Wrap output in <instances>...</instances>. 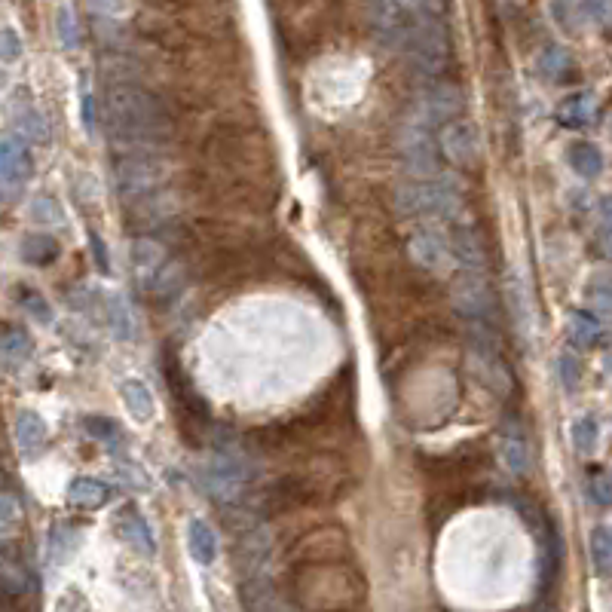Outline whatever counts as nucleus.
<instances>
[{
    "label": "nucleus",
    "instance_id": "nucleus-1",
    "mask_svg": "<svg viewBox=\"0 0 612 612\" xmlns=\"http://www.w3.org/2000/svg\"><path fill=\"white\" fill-rule=\"evenodd\" d=\"M202 160H206L202 172L224 184L276 196L279 157L273 138L245 108L218 114V120H212L206 141H202Z\"/></svg>",
    "mask_w": 612,
    "mask_h": 612
},
{
    "label": "nucleus",
    "instance_id": "nucleus-2",
    "mask_svg": "<svg viewBox=\"0 0 612 612\" xmlns=\"http://www.w3.org/2000/svg\"><path fill=\"white\" fill-rule=\"evenodd\" d=\"M101 123H105L108 138L129 147V153H160V147L175 135L178 114L163 95L147 89L144 83L105 86Z\"/></svg>",
    "mask_w": 612,
    "mask_h": 612
},
{
    "label": "nucleus",
    "instance_id": "nucleus-3",
    "mask_svg": "<svg viewBox=\"0 0 612 612\" xmlns=\"http://www.w3.org/2000/svg\"><path fill=\"white\" fill-rule=\"evenodd\" d=\"M291 600L306 612H355L365 603L368 585L349 564L294 567L288 573Z\"/></svg>",
    "mask_w": 612,
    "mask_h": 612
},
{
    "label": "nucleus",
    "instance_id": "nucleus-4",
    "mask_svg": "<svg viewBox=\"0 0 612 612\" xmlns=\"http://www.w3.org/2000/svg\"><path fill=\"white\" fill-rule=\"evenodd\" d=\"M441 7L435 4H411V34H407V59L411 68L435 77L444 71L447 56H450V40L447 28L441 22Z\"/></svg>",
    "mask_w": 612,
    "mask_h": 612
},
{
    "label": "nucleus",
    "instance_id": "nucleus-5",
    "mask_svg": "<svg viewBox=\"0 0 612 612\" xmlns=\"http://www.w3.org/2000/svg\"><path fill=\"white\" fill-rule=\"evenodd\" d=\"M459 209V190L447 178L407 181L395 187V212L401 218L447 221Z\"/></svg>",
    "mask_w": 612,
    "mask_h": 612
},
{
    "label": "nucleus",
    "instance_id": "nucleus-6",
    "mask_svg": "<svg viewBox=\"0 0 612 612\" xmlns=\"http://www.w3.org/2000/svg\"><path fill=\"white\" fill-rule=\"evenodd\" d=\"M169 178H172V169L160 153H126L114 166V181L120 196L126 199V206L166 193Z\"/></svg>",
    "mask_w": 612,
    "mask_h": 612
},
{
    "label": "nucleus",
    "instance_id": "nucleus-7",
    "mask_svg": "<svg viewBox=\"0 0 612 612\" xmlns=\"http://www.w3.org/2000/svg\"><path fill=\"white\" fill-rule=\"evenodd\" d=\"M349 557V536L343 527L319 524L294 536L288 545V564L294 567H319V564H346Z\"/></svg>",
    "mask_w": 612,
    "mask_h": 612
},
{
    "label": "nucleus",
    "instance_id": "nucleus-8",
    "mask_svg": "<svg viewBox=\"0 0 612 612\" xmlns=\"http://www.w3.org/2000/svg\"><path fill=\"white\" fill-rule=\"evenodd\" d=\"M398 150L407 172L414 181H432L438 175V141L432 129L420 120H414L401 135H398Z\"/></svg>",
    "mask_w": 612,
    "mask_h": 612
},
{
    "label": "nucleus",
    "instance_id": "nucleus-9",
    "mask_svg": "<svg viewBox=\"0 0 612 612\" xmlns=\"http://www.w3.org/2000/svg\"><path fill=\"white\" fill-rule=\"evenodd\" d=\"M407 251H411V261L432 276H444L456 264L453 239L441 227H420L407 242Z\"/></svg>",
    "mask_w": 612,
    "mask_h": 612
},
{
    "label": "nucleus",
    "instance_id": "nucleus-10",
    "mask_svg": "<svg viewBox=\"0 0 612 612\" xmlns=\"http://www.w3.org/2000/svg\"><path fill=\"white\" fill-rule=\"evenodd\" d=\"M368 28L383 49H404L411 34V4H368Z\"/></svg>",
    "mask_w": 612,
    "mask_h": 612
},
{
    "label": "nucleus",
    "instance_id": "nucleus-11",
    "mask_svg": "<svg viewBox=\"0 0 612 612\" xmlns=\"http://www.w3.org/2000/svg\"><path fill=\"white\" fill-rule=\"evenodd\" d=\"M463 111H466V92L453 86V83H435L429 86L423 95H420V123L426 126H447L453 120H463Z\"/></svg>",
    "mask_w": 612,
    "mask_h": 612
},
{
    "label": "nucleus",
    "instance_id": "nucleus-12",
    "mask_svg": "<svg viewBox=\"0 0 612 612\" xmlns=\"http://www.w3.org/2000/svg\"><path fill=\"white\" fill-rule=\"evenodd\" d=\"M481 463H484V456L475 453V450H450V453L432 456L429 463H423V469H426L432 487H441V484L469 487V481L475 478Z\"/></svg>",
    "mask_w": 612,
    "mask_h": 612
},
{
    "label": "nucleus",
    "instance_id": "nucleus-13",
    "mask_svg": "<svg viewBox=\"0 0 612 612\" xmlns=\"http://www.w3.org/2000/svg\"><path fill=\"white\" fill-rule=\"evenodd\" d=\"M438 147L444 157L456 166V169H475L478 166V129L469 120H453L441 129L438 135Z\"/></svg>",
    "mask_w": 612,
    "mask_h": 612
},
{
    "label": "nucleus",
    "instance_id": "nucleus-14",
    "mask_svg": "<svg viewBox=\"0 0 612 612\" xmlns=\"http://www.w3.org/2000/svg\"><path fill=\"white\" fill-rule=\"evenodd\" d=\"M450 303L459 316L487 319L493 313V291L484 276H463L450 288Z\"/></svg>",
    "mask_w": 612,
    "mask_h": 612
},
{
    "label": "nucleus",
    "instance_id": "nucleus-15",
    "mask_svg": "<svg viewBox=\"0 0 612 612\" xmlns=\"http://www.w3.org/2000/svg\"><path fill=\"white\" fill-rule=\"evenodd\" d=\"M202 481H206V490L215 499L233 502L248 484V469H245V463H239V459H233V456H218L206 466V478Z\"/></svg>",
    "mask_w": 612,
    "mask_h": 612
},
{
    "label": "nucleus",
    "instance_id": "nucleus-16",
    "mask_svg": "<svg viewBox=\"0 0 612 612\" xmlns=\"http://www.w3.org/2000/svg\"><path fill=\"white\" fill-rule=\"evenodd\" d=\"M31 169H34V163H31V153H28V141H22L19 135H7L4 147H0V178H4L7 202H10L13 190L28 181Z\"/></svg>",
    "mask_w": 612,
    "mask_h": 612
},
{
    "label": "nucleus",
    "instance_id": "nucleus-17",
    "mask_svg": "<svg viewBox=\"0 0 612 612\" xmlns=\"http://www.w3.org/2000/svg\"><path fill=\"white\" fill-rule=\"evenodd\" d=\"M450 239H453V254H456L459 270H466V276H484L487 242H484L481 230H475L469 224H459L456 233H450Z\"/></svg>",
    "mask_w": 612,
    "mask_h": 612
},
{
    "label": "nucleus",
    "instance_id": "nucleus-18",
    "mask_svg": "<svg viewBox=\"0 0 612 612\" xmlns=\"http://www.w3.org/2000/svg\"><path fill=\"white\" fill-rule=\"evenodd\" d=\"M496 453L502 459V466L515 475H524L530 469V441H527V432L521 429L518 420H508L502 429H499V444H496Z\"/></svg>",
    "mask_w": 612,
    "mask_h": 612
},
{
    "label": "nucleus",
    "instance_id": "nucleus-19",
    "mask_svg": "<svg viewBox=\"0 0 612 612\" xmlns=\"http://www.w3.org/2000/svg\"><path fill=\"white\" fill-rule=\"evenodd\" d=\"M239 597L245 612H285V603L267 576H248L239 588Z\"/></svg>",
    "mask_w": 612,
    "mask_h": 612
},
{
    "label": "nucleus",
    "instance_id": "nucleus-20",
    "mask_svg": "<svg viewBox=\"0 0 612 612\" xmlns=\"http://www.w3.org/2000/svg\"><path fill=\"white\" fill-rule=\"evenodd\" d=\"M282 13H288V19H279V28L282 31H291V43L294 46H313L316 40H319V13H322V7H316V4H310V13H306V19H297V10H294V4H285V7H279Z\"/></svg>",
    "mask_w": 612,
    "mask_h": 612
},
{
    "label": "nucleus",
    "instance_id": "nucleus-21",
    "mask_svg": "<svg viewBox=\"0 0 612 612\" xmlns=\"http://www.w3.org/2000/svg\"><path fill=\"white\" fill-rule=\"evenodd\" d=\"M117 530H120V536H123L135 551H141V554H147V557L157 554V542H153V533H150L147 521L135 512L132 505H126L123 512L117 515Z\"/></svg>",
    "mask_w": 612,
    "mask_h": 612
},
{
    "label": "nucleus",
    "instance_id": "nucleus-22",
    "mask_svg": "<svg viewBox=\"0 0 612 612\" xmlns=\"http://www.w3.org/2000/svg\"><path fill=\"white\" fill-rule=\"evenodd\" d=\"M46 441H49L46 423H43L34 411H22L19 420H16V444H19V453L28 456V459H34V456L43 453Z\"/></svg>",
    "mask_w": 612,
    "mask_h": 612
},
{
    "label": "nucleus",
    "instance_id": "nucleus-23",
    "mask_svg": "<svg viewBox=\"0 0 612 612\" xmlns=\"http://www.w3.org/2000/svg\"><path fill=\"white\" fill-rule=\"evenodd\" d=\"M536 71H539V77L548 80V83H564V80L573 77L576 65H573V56L567 53L564 46H554V43H551V46H542V49H539Z\"/></svg>",
    "mask_w": 612,
    "mask_h": 612
},
{
    "label": "nucleus",
    "instance_id": "nucleus-24",
    "mask_svg": "<svg viewBox=\"0 0 612 612\" xmlns=\"http://www.w3.org/2000/svg\"><path fill=\"white\" fill-rule=\"evenodd\" d=\"M187 548H190L196 564H202V567L212 564L215 554H218V533L212 530L209 521H202V518L190 521V527H187Z\"/></svg>",
    "mask_w": 612,
    "mask_h": 612
},
{
    "label": "nucleus",
    "instance_id": "nucleus-25",
    "mask_svg": "<svg viewBox=\"0 0 612 612\" xmlns=\"http://www.w3.org/2000/svg\"><path fill=\"white\" fill-rule=\"evenodd\" d=\"M120 395H123V404H126V411L138 420V423H147L153 420V414H157V401H153L150 389L144 386V380L138 377H129L120 383Z\"/></svg>",
    "mask_w": 612,
    "mask_h": 612
},
{
    "label": "nucleus",
    "instance_id": "nucleus-26",
    "mask_svg": "<svg viewBox=\"0 0 612 612\" xmlns=\"http://www.w3.org/2000/svg\"><path fill=\"white\" fill-rule=\"evenodd\" d=\"M594 114H597V98L591 92H576V95L560 101V108H557V120L570 129L588 126L594 120Z\"/></svg>",
    "mask_w": 612,
    "mask_h": 612
},
{
    "label": "nucleus",
    "instance_id": "nucleus-27",
    "mask_svg": "<svg viewBox=\"0 0 612 612\" xmlns=\"http://www.w3.org/2000/svg\"><path fill=\"white\" fill-rule=\"evenodd\" d=\"M19 254H22V261L31 264V267H46V264L59 261L62 248H59V242L49 233H31V236L22 239Z\"/></svg>",
    "mask_w": 612,
    "mask_h": 612
},
{
    "label": "nucleus",
    "instance_id": "nucleus-28",
    "mask_svg": "<svg viewBox=\"0 0 612 612\" xmlns=\"http://www.w3.org/2000/svg\"><path fill=\"white\" fill-rule=\"evenodd\" d=\"M13 135H19L22 141H31V144H46L49 141V120L34 105H25L13 114Z\"/></svg>",
    "mask_w": 612,
    "mask_h": 612
},
{
    "label": "nucleus",
    "instance_id": "nucleus-29",
    "mask_svg": "<svg viewBox=\"0 0 612 612\" xmlns=\"http://www.w3.org/2000/svg\"><path fill=\"white\" fill-rule=\"evenodd\" d=\"M567 163H570V169H573L576 175H582V178H597V175L603 172V153H600V147L591 144V141H576V144H570V150H567Z\"/></svg>",
    "mask_w": 612,
    "mask_h": 612
},
{
    "label": "nucleus",
    "instance_id": "nucleus-30",
    "mask_svg": "<svg viewBox=\"0 0 612 612\" xmlns=\"http://www.w3.org/2000/svg\"><path fill=\"white\" fill-rule=\"evenodd\" d=\"M108 496H111L108 484H101L95 478H74L68 487V502L74 508H98L108 502Z\"/></svg>",
    "mask_w": 612,
    "mask_h": 612
},
{
    "label": "nucleus",
    "instance_id": "nucleus-31",
    "mask_svg": "<svg viewBox=\"0 0 612 612\" xmlns=\"http://www.w3.org/2000/svg\"><path fill=\"white\" fill-rule=\"evenodd\" d=\"M567 334H570V340H573L576 346H585V349H588V346L600 343V337H603V325H600V319H597L594 313L576 310V313L570 316Z\"/></svg>",
    "mask_w": 612,
    "mask_h": 612
},
{
    "label": "nucleus",
    "instance_id": "nucleus-32",
    "mask_svg": "<svg viewBox=\"0 0 612 612\" xmlns=\"http://www.w3.org/2000/svg\"><path fill=\"white\" fill-rule=\"evenodd\" d=\"M4 362L10 365V368H19V365H25L28 359H31V352H34V343H31V337L22 331V328H13V325H7L4 328Z\"/></svg>",
    "mask_w": 612,
    "mask_h": 612
},
{
    "label": "nucleus",
    "instance_id": "nucleus-33",
    "mask_svg": "<svg viewBox=\"0 0 612 612\" xmlns=\"http://www.w3.org/2000/svg\"><path fill=\"white\" fill-rule=\"evenodd\" d=\"M591 560L597 576H612V527L591 530Z\"/></svg>",
    "mask_w": 612,
    "mask_h": 612
},
{
    "label": "nucleus",
    "instance_id": "nucleus-34",
    "mask_svg": "<svg viewBox=\"0 0 612 612\" xmlns=\"http://www.w3.org/2000/svg\"><path fill=\"white\" fill-rule=\"evenodd\" d=\"M570 438H573L576 453L591 456V453L597 450V438H600V426H597V420H594L591 414L579 417V420L573 423V429H570Z\"/></svg>",
    "mask_w": 612,
    "mask_h": 612
},
{
    "label": "nucleus",
    "instance_id": "nucleus-35",
    "mask_svg": "<svg viewBox=\"0 0 612 612\" xmlns=\"http://www.w3.org/2000/svg\"><path fill=\"white\" fill-rule=\"evenodd\" d=\"M585 294H588V303L594 306L597 313L612 316V273H597V276H591Z\"/></svg>",
    "mask_w": 612,
    "mask_h": 612
},
{
    "label": "nucleus",
    "instance_id": "nucleus-36",
    "mask_svg": "<svg viewBox=\"0 0 612 612\" xmlns=\"http://www.w3.org/2000/svg\"><path fill=\"white\" fill-rule=\"evenodd\" d=\"M28 215H31L37 224H46V227H62V224H65V209L59 206V199H56V196H46V193H40V196L31 202Z\"/></svg>",
    "mask_w": 612,
    "mask_h": 612
},
{
    "label": "nucleus",
    "instance_id": "nucleus-37",
    "mask_svg": "<svg viewBox=\"0 0 612 612\" xmlns=\"http://www.w3.org/2000/svg\"><path fill=\"white\" fill-rule=\"evenodd\" d=\"M56 31H59V40L65 49H77L83 43V34H80V19H77V10L74 7H59V16H56Z\"/></svg>",
    "mask_w": 612,
    "mask_h": 612
},
{
    "label": "nucleus",
    "instance_id": "nucleus-38",
    "mask_svg": "<svg viewBox=\"0 0 612 612\" xmlns=\"http://www.w3.org/2000/svg\"><path fill=\"white\" fill-rule=\"evenodd\" d=\"M19 306H22L28 316H34L37 322H43V325L53 322V306L46 303L43 294H37V291H31V288H19Z\"/></svg>",
    "mask_w": 612,
    "mask_h": 612
},
{
    "label": "nucleus",
    "instance_id": "nucleus-39",
    "mask_svg": "<svg viewBox=\"0 0 612 612\" xmlns=\"http://www.w3.org/2000/svg\"><path fill=\"white\" fill-rule=\"evenodd\" d=\"M83 429H86L92 438H98L101 444H117V441L123 438V429H120L114 420H108V417H86V420H83Z\"/></svg>",
    "mask_w": 612,
    "mask_h": 612
},
{
    "label": "nucleus",
    "instance_id": "nucleus-40",
    "mask_svg": "<svg viewBox=\"0 0 612 612\" xmlns=\"http://www.w3.org/2000/svg\"><path fill=\"white\" fill-rule=\"evenodd\" d=\"M16 521H22V502L10 490H4V499H0V527H4V533H10Z\"/></svg>",
    "mask_w": 612,
    "mask_h": 612
},
{
    "label": "nucleus",
    "instance_id": "nucleus-41",
    "mask_svg": "<svg viewBox=\"0 0 612 612\" xmlns=\"http://www.w3.org/2000/svg\"><path fill=\"white\" fill-rule=\"evenodd\" d=\"M557 374H560V383H564L567 392H576L579 389V377H582V368L573 355H560L557 359Z\"/></svg>",
    "mask_w": 612,
    "mask_h": 612
},
{
    "label": "nucleus",
    "instance_id": "nucleus-42",
    "mask_svg": "<svg viewBox=\"0 0 612 612\" xmlns=\"http://www.w3.org/2000/svg\"><path fill=\"white\" fill-rule=\"evenodd\" d=\"M588 493L597 505H612V478L606 472H594L588 481Z\"/></svg>",
    "mask_w": 612,
    "mask_h": 612
},
{
    "label": "nucleus",
    "instance_id": "nucleus-43",
    "mask_svg": "<svg viewBox=\"0 0 612 612\" xmlns=\"http://www.w3.org/2000/svg\"><path fill=\"white\" fill-rule=\"evenodd\" d=\"M0 37H4V62H13L19 53H22V40L13 28H4L0 31Z\"/></svg>",
    "mask_w": 612,
    "mask_h": 612
},
{
    "label": "nucleus",
    "instance_id": "nucleus-44",
    "mask_svg": "<svg viewBox=\"0 0 612 612\" xmlns=\"http://www.w3.org/2000/svg\"><path fill=\"white\" fill-rule=\"evenodd\" d=\"M600 227H603L606 239H612V196H606L600 202Z\"/></svg>",
    "mask_w": 612,
    "mask_h": 612
},
{
    "label": "nucleus",
    "instance_id": "nucleus-45",
    "mask_svg": "<svg viewBox=\"0 0 612 612\" xmlns=\"http://www.w3.org/2000/svg\"><path fill=\"white\" fill-rule=\"evenodd\" d=\"M92 254H98V267L108 270V254H105V245H101L98 236H92Z\"/></svg>",
    "mask_w": 612,
    "mask_h": 612
}]
</instances>
